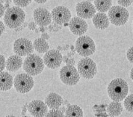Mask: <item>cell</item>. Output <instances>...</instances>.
Here are the masks:
<instances>
[{"label":"cell","instance_id":"6da1fadb","mask_svg":"<svg viewBox=\"0 0 133 117\" xmlns=\"http://www.w3.org/2000/svg\"><path fill=\"white\" fill-rule=\"evenodd\" d=\"M25 14L20 7H10L4 14L5 24L10 29H17L24 23Z\"/></svg>","mask_w":133,"mask_h":117},{"label":"cell","instance_id":"7a4b0ae2","mask_svg":"<svg viewBox=\"0 0 133 117\" xmlns=\"http://www.w3.org/2000/svg\"><path fill=\"white\" fill-rule=\"evenodd\" d=\"M129 92L127 83L121 78L111 80L108 86V94L110 98L115 101H122L126 98Z\"/></svg>","mask_w":133,"mask_h":117},{"label":"cell","instance_id":"3957f363","mask_svg":"<svg viewBox=\"0 0 133 117\" xmlns=\"http://www.w3.org/2000/svg\"><path fill=\"white\" fill-rule=\"evenodd\" d=\"M23 70L31 76L40 74L44 68V62L42 59L36 54L29 55L23 64Z\"/></svg>","mask_w":133,"mask_h":117},{"label":"cell","instance_id":"277c9868","mask_svg":"<svg viewBox=\"0 0 133 117\" xmlns=\"http://www.w3.org/2000/svg\"><path fill=\"white\" fill-rule=\"evenodd\" d=\"M129 18V13L125 7L117 5L111 7L109 11V21L117 26L126 24Z\"/></svg>","mask_w":133,"mask_h":117},{"label":"cell","instance_id":"5b68a950","mask_svg":"<svg viewBox=\"0 0 133 117\" xmlns=\"http://www.w3.org/2000/svg\"><path fill=\"white\" fill-rule=\"evenodd\" d=\"M76 50L82 56H90L96 50V46L94 40L87 35H83L76 40Z\"/></svg>","mask_w":133,"mask_h":117},{"label":"cell","instance_id":"8992f818","mask_svg":"<svg viewBox=\"0 0 133 117\" xmlns=\"http://www.w3.org/2000/svg\"><path fill=\"white\" fill-rule=\"evenodd\" d=\"M59 77L62 83L68 86H74L78 83L80 76L74 65H66L61 68Z\"/></svg>","mask_w":133,"mask_h":117},{"label":"cell","instance_id":"52a82bcc","mask_svg":"<svg viewBox=\"0 0 133 117\" xmlns=\"http://www.w3.org/2000/svg\"><path fill=\"white\" fill-rule=\"evenodd\" d=\"M14 86L18 93H27L32 89L34 86V80L30 74L21 73L15 77Z\"/></svg>","mask_w":133,"mask_h":117},{"label":"cell","instance_id":"ba28073f","mask_svg":"<svg viewBox=\"0 0 133 117\" xmlns=\"http://www.w3.org/2000/svg\"><path fill=\"white\" fill-rule=\"evenodd\" d=\"M77 68L79 74L85 79H92L97 72L96 63L88 57L82 59L79 61Z\"/></svg>","mask_w":133,"mask_h":117},{"label":"cell","instance_id":"9c48e42d","mask_svg":"<svg viewBox=\"0 0 133 117\" xmlns=\"http://www.w3.org/2000/svg\"><path fill=\"white\" fill-rule=\"evenodd\" d=\"M14 52L19 56H25L32 53L34 51V45L30 40L24 38L17 39L13 47Z\"/></svg>","mask_w":133,"mask_h":117},{"label":"cell","instance_id":"30bf717a","mask_svg":"<svg viewBox=\"0 0 133 117\" xmlns=\"http://www.w3.org/2000/svg\"><path fill=\"white\" fill-rule=\"evenodd\" d=\"M63 56L58 50H48L43 57V62L44 64L51 69L60 67L62 63Z\"/></svg>","mask_w":133,"mask_h":117},{"label":"cell","instance_id":"8fae6325","mask_svg":"<svg viewBox=\"0 0 133 117\" xmlns=\"http://www.w3.org/2000/svg\"><path fill=\"white\" fill-rule=\"evenodd\" d=\"M51 14L52 20L55 23L59 25H63L65 23H68L71 19L70 11L65 6L55 7L52 9Z\"/></svg>","mask_w":133,"mask_h":117},{"label":"cell","instance_id":"7c38bea8","mask_svg":"<svg viewBox=\"0 0 133 117\" xmlns=\"http://www.w3.org/2000/svg\"><path fill=\"white\" fill-rule=\"evenodd\" d=\"M76 11L79 17L83 19H90L96 14V8L89 1H83L77 3Z\"/></svg>","mask_w":133,"mask_h":117},{"label":"cell","instance_id":"4fadbf2b","mask_svg":"<svg viewBox=\"0 0 133 117\" xmlns=\"http://www.w3.org/2000/svg\"><path fill=\"white\" fill-rule=\"evenodd\" d=\"M69 27L70 31L74 35L81 36L87 32L88 29V25L83 18L79 17H75L70 19L69 23Z\"/></svg>","mask_w":133,"mask_h":117},{"label":"cell","instance_id":"5bb4252c","mask_svg":"<svg viewBox=\"0 0 133 117\" xmlns=\"http://www.w3.org/2000/svg\"><path fill=\"white\" fill-rule=\"evenodd\" d=\"M33 16L35 22L40 26H47L52 20L51 13L43 8H36L34 11Z\"/></svg>","mask_w":133,"mask_h":117},{"label":"cell","instance_id":"9a60e30c","mask_svg":"<svg viewBox=\"0 0 133 117\" xmlns=\"http://www.w3.org/2000/svg\"><path fill=\"white\" fill-rule=\"evenodd\" d=\"M28 110L33 116H45L48 113V106L41 100H35L28 104Z\"/></svg>","mask_w":133,"mask_h":117},{"label":"cell","instance_id":"2e32d148","mask_svg":"<svg viewBox=\"0 0 133 117\" xmlns=\"http://www.w3.org/2000/svg\"><path fill=\"white\" fill-rule=\"evenodd\" d=\"M109 17L103 12H99L95 14L93 17V23L95 27L99 29H105L109 26Z\"/></svg>","mask_w":133,"mask_h":117},{"label":"cell","instance_id":"e0dca14e","mask_svg":"<svg viewBox=\"0 0 133 117\" xmlns=\"http://www.w3.org/2000/svg\"><path fill=\"white\" fill-rule=\"evenodd\" d=\"M45 103L50 109H58L63 104L64 101L61 96L55 93H49L45 98Z\"/></svg>","mask_w":133,"mask_h":117},{"label":"cell","instance_id":"ac0fdd59","mask_svg":"<svg viewBox=\"0 0 133 117\" xmlns=\"http://www.w3.org/2000/svg\"><path fill=\"white\" fill-rule=\"evenodd\" d=\"M23 59L18 55L11 56L8 58L6 62V69L8 71L14 72L18 71L23 65Z\"/></svg>","mask_w":133,"mask_h":117},{"label":"cell","instance_id":"d6986e66","mask_svg":"<svg viewBox=\"0 0 133 117\" xmlns=\"http://www.w3.org/2000/svg\"><path fill=\"white\" fill-rule=\"evenodd\" d=\"M14 80L12 76L6 71L0 72V90L8 91L10 90L13 86Z\"/></svg>","mask_w":133,"mask_h":117},{"label":"cell","instance_id":"ffe728a7","mask_svg":"<svg viewBox=\"0 0 133 117\" xmlns=\"http://www.w3.org/2000/svg\"><path fill=\"white\" fill-rule=\"evenodd\" d=\"M107 111L109 113V115L111 116H118L123 112V106L120 103V101H113L108 106Z\"/></svg>","mask_w":133,"mask_h":117},{"label":"cell","instance_id":"44dd1931","mask_svg":"<svg viewBox=\"0 0 133 117\" xmlns=\"http://www.w3.org/2000/svg\"><path fill=\"white\" fill-rule=\"evenodd\" d=\"M33 45H34V48L39 53H46L49 49V44L43 38H39L35 39L33 42Z\"/></svg>","mask_w":133,"mask_h":117},{"label":"cell","instance_id":"7402d4cb","mask_svg":"<svg viewBox=\"0 0 133 117\" xmlns=\"http://www.w3.org/2000/svg\"><path fill=\"white\" fill-rule=\"evenodd\" d=\"M111 5V0H94V6L99 12L105 13L109 11Z\"/></svg>","mask_w":133,"mask_h":117},{"label":"cell","instance_id":"603a6c76","mask_svg":"<svg viewBox=\"0 0 133 117\" xmlns=\"http://www.w3.org/2000/svg\"><path fill=\"white\" fill-rule=\"evenodd\" d=\"M66 116H83V111L77 105H70L66 110Z\"/></svg>","mask_w":133,"mask_h":117},{"label":"cell","instance_id":"cb8c5ba5","mask_svg":"<svg viewBox=\"0 0 133 117\" xmlns=\"http://www.w3.org/2000/svg\"><path fill=\"white\" fill-rule=\"evenodd\" d=\"M124 107L129 112L133 113V94L126 97L124 100Z\"/></svg>","mask_w":133,"mask_h":117},{"label":"cell","instance_id":"d4e9b609","mask_svg":"<svg viewBox=\"0 0 133 117\" xmlns=\"http://www.w3.org/2000/svg\"><path fill=\"white\" fill-rule=\"evenodd\" d=\"M46 116H64V113L61 110H58V108L52 109V110L46 113Z\"/></svg>","mask_w":133,"mask_h":117},{"label":"cell","instance_id":"484cf974","mask_svg":"<svg viewBox=\"0 0 133 117\" xmlns=\"http://www.w3.org/2000/svg\"><path fill=\"white\" fill-rule=\"evenodd\" d=\"M13 2L17 6L23 8L28 6L31 2V0H13Z\"/></svg>","mask_w":133,"mask_h":117},{"label":"cell","instance_id":"4316f807","mask_svg":"<svg viewBox=\"0 0 133 117\" xmlns=\"http://www.w3.org/2000/svg\"><path fill=\"white\" fill-rule=\"evenodd\" d=\"M49 26L48 27V30L49 32H58L60 31L61 29H62V26L61 25L58 24V23H55L54 22V23L52 24H49Z\"/></svg>","mask_w":133,"mask_h":117},{"label":"cell","instance_id":"83f0119b","mask_svg":"<svg viewBox=\"0 0 133 117\" xmlns=\"http://www.w3.org/2000/svg\"><path fill=\"white\" fill-rule=\"evenodd\" d=\"M133 0H117V3L123 7H129L132 5Z\"/></svg>","mask_w":133,"mask_h":117},{"label":"cell","instance_id":"f1b7e54d","mask_svg":"<svg viewBox=\"0 0 133 117\" xmlns=\"http://www.w3.org/2000/svg\"><path fill=\"white\" fill-rule=\"evenodd\" d=\"M6 67V62L4 56L0 54V72L3 71V70Z\"/></svg>","mask_w":133,"mask_h":117},{"label":"cell","instance_id":"f546056e","mask_svg":"<svg viewBox=\"0 0 133 117\" xmlns=\"http://www.w3.org/2000/svg\"><path fill=\"white\" fill-rule=\"evenodd\" d=\"M127 57L129 62L133 63V47L127 50Z\"/></svg>","mask_w":133,"mask_h":117},{"label":"cell","instance_id":"4dcf8cb0","mask_svg":"<svg viewBox=\"0 0 133 117\" xmlns=\"http://www.w3.org/2000/svg\"><path fill=\"white\" fill-rule=\"evenodd\" d=\"M63 59L64 62L66 63V65H75V60L73 59H70L67 56H64Z\"/></svg>","mask_w":133,"mask_h":117},{"label":"cell","instance_id":"1f68e13d","mask_svg":"<svg viewBox=\"0 0 133 117\" xmlns=\"http://www.w3.org/2000/svg\"><path fill=\"white\" fill-rule=\"evenodd\" d=\"M28 27L29 29L31 30V31H34L37 29V23L35 22H30L29 24H28Z\"/></svg>","mask_w":133,"mask_h":117},{"label":"cell","instance_id":"d6a6232c","mask_svg":"<svg viewBox=\"0 0 133 117\" xmlns=\"http://www.w3.org/2000/svg\"><path fill=\"white\" fill-rule=\"evenodd\" d=\"M5 8L2 5V3L0 2V18L5 14Z\"/></svg>","mask_w":133,"mask_h":117},{"label":"cell","instance_id":"836d02e7","mask_svg":"<svg viewBox=\"0 0 133 117\" xmlns=\"http://www.w3.org/2000/svg\"><path fill=\"white\" fill-rule=\"evenodd\" d=\"M26 26H28V23L25 22V23H23V24L21 25L20 26H19L18 28H17V29H15V31L16 32H19V31H21V30H23L24 28H25Z\"/></svg>","mask_w":133,"mask_h":117},{"label":"cell","instance_id":"e575fe53","mask_svg":"<svg viewBox=\"0 0 133 117\" xmlns=\"http://www.w3.org/2000/svg\"><path fill=\"white\" fill-rule=\"evenodd\" d=\"M5 24L2 21H0V36L3 34V32H5Z\"/></svg>","mask_w":133,"mask_h":117},{"label":"cell","instance_id":"d590c367","mask_svg":"<svg viewBox=\"0 0 133 117\" xmlns=\"http://www.w3.org/2000/svg\"><path fill=\"white\" fill-rule=\"evenodd\" d=\"M105 107H106V105H100V106H97V110L99 112H104L105 111Z\"/></svg>","mask_w":133,"mask_h":117},{"label":"cell","instance_id":"8d00e7d4","mask_svg":"<svg viewBox=\"0 0 133 117\" xmlns=\"http://www.w3.org/2000/svg\"><path fill=\"white\" fill-rule=\"evenodd\" d=\"M109 115L106 113H104V112H101V113H95V116H108Z\"/></svg>","mask_w":133,"mask_h":117},{"label":"cell","instance_id":"74e56055","mask_svg":"<svg viewBox=\"0 0 133 117\" xmlns=\"http://www.w3.org/2000/svg\"><path fill=\"white\" fill-rule=\"evenodd\" d=\"M27 109H28V104H26L24 105V106H23V107L22 115H25V113H26V111H27Z\"/></svg>","mask_w":133,"mask_h":117},{"label":"cell","instance_id":"f35d334b","mask_svg":"<svg viewBox=\"0 0 133 117\" xmlns=\"http://www.w3.org/2000/svg\"><path fill=\"white\" fill-rule=\"evenodd\" d=\"M41 38H43L45 39V40H48V39H49V35L47 33L43 32L42 35H41Z\"/></svg>","mask_w":133,"mask_h":117},{"label":"cell","instance_id":"ab89813d","mask_svg":"<svg viewBox=\"0 0 133 117\" xmlns=\"http://www.w3.org/2000/svg\"><path fill=\"white\" fill-rule=\"evenodd\" d=\"M47 29H48V28H46V27H45V26H41L40 29H39L40 32H45L46 30H47Z\"/></svg>","mask_w":133,"mask_h":117},{"label":"cell","instance_id":"60d3db41","mask_svg":"<svg viewBox=\"0 0 133 117\" xmlns=\"http://www.w3.org/2000/svg\"><path fill=\"white\" fill-rule=\"evenodd\" d=\"M35 1L38 4H43L47 2V0H35Z\"/></svg>","mask_w":133,"mask_h":117},{"label":"cell","instance_id":"b9f144b4","mask_svg":"<svg viewBox=\"0 0 133 117\" xmlns=\"http://www.w3.org/2000/svg\"><path fill=\"white\" fill-rule=\"evenodd\" d=\"M74 54H75V50H71L70 53H67V56L71 57V56H73Z\"/></svg>","mask_w":133,"mask_h":117},{"label":"cell","instance_id":"7bdbcfd3","mask_svg":"<svg viewBox=\"0 0 133 117\" xmlns=\"http://www.w3.org/2000/svg\"><path fill=\"white\" fill-rule=\"evenodd\" d=\"M62 111L63 113H66V109L65 108V107H61V109H60Z\"/></svg>","mask_w":133,"mask_h":117},{"label":"cell","instance_id":"ee69618b","mask_svg":"<svg viewBox=\"0 0 133 117\" xmlns=\"http://www.w3.org/2000/svg\"><path fill=\"white\" fill-rule=\"evenodd\" d=\"M70 47V46H69V45L66 44V45L63 47V48H64V50H67L69 49V47Z\"/></svg>","mask_w":133,"mask_h":117},{"label":"cell","instance_id":"f6af8a7d","mask_svg":"<svg viewBox=\"0 0 133 117\" xmlns=\"http://www.w3.org/2000/svg\"><path fill=\"white\" fill-rule=\"evenodd\" d=\"M9 4H10V3H8V2H6V3L5 4V5H4V6H5V8H7V9H8V8H10Z\"/></svg>","mask_w":133,"mask_h":117},{"label":"cell","instance_id":"bcb514c9","mask_svg":"<svg viewBox=\"0 0 133 117\" xmlns=\"http://www.w3.org/2000/svg\"><path fill=\"white\" fill-rule=\"evenodd\" d=\"M130 76H131V78H132V80H133V68H132V70H131V73H130Z\"/></svg>","mask_w":133,"mask_h":117},{"label":"cell","instance_id":"7dc6e473","mask_svg":"<svg viewBox=\"0 0 133 117\" xmlns=\"http://www.w3.org/2000/svg\"><path fill=\"white\" fill-rule=\"evenodd\" d=\"M58 50H64V48L59 46V47H58Z\"/></svg>","mask_w":133,"mask_h":117},{"label":"cell","instance_id":"c3c4849f","mask_svg":"<svg viewBox=\"0 0 133 117\" xmlns=\"http://www.w3.org/2000/svg\"><path fill=\"white\" fill-rule=\"evenodd\" d=\"M64 103V105H68V106H70V104H69V102H68V101H65Z\"/></svg>","mask_w":133,"mask_h":117},{"label":"cell","instance_id":"681fc988","mask_svg":"<svg viewBox=\"0 0 133 117\" xmlns=\"http://www.w3.org/2000/svg\"><path fill=\"white\" fill-rule=\"evenodd\" d=\"M70 50H74V47H73V45H70Z\"/></svg>","mask_w":133,"mask_h":117},{"label":"cell","instance_id":"f907efd6","mask_svg":"<svg viewBox=\"0 0 133 117\" xmlns=\"http://www.w3.org/2000/svg\"><path fill=\"white\" fill-rule=\"evenodd\" d=\"M35 32H36L37 33H38V32H40V30H39V29H35Z\"/></svg>","mask_w":133,"mask_h":117},{"label":"cell","instance_id":"816d5d0a","mask_svg":"<svg viewBox=\"0 0 133 117\" xmlns=\"http://www.w3.org/2000/svg\"><path fill=\"white\" fill-rule=\"evenodd\" d=\"M87 1H89V2H92V1H94V0H87Z\"/></svg>","mask_w":133,"mask_h":117},{"label":"cell","instance_id":"f5cc1de1","mask_svg":"<svg viewBox=\"0 0 133 117\" xmlns=\"http://www.w3.org/2000/svg\"><path fill=\"white\" fill-rule=\"evenodd\" d=\"M132 26H133V23H132Z\"/></svg>","mask_w":133,"mask_h":117}]
</instances>
